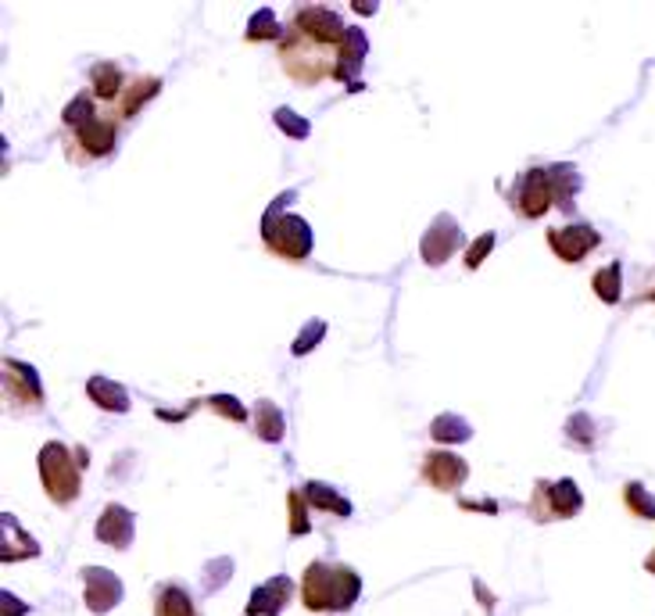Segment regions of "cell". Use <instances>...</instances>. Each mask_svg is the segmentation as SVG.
<instances>
[{"label":"cell","mask_w":655,"mask_h":616,"mask_svg":"<svg viewBox=\"0 0 655 616\" xmlns=\"http://www.w3.org/2000/svg\"><path fill=\"white\" fill-rule=\"evenodd\" d=\"M584 495L577 487V480L563 477V480H537L534 484V498H530V516L548 523V519H570L573 512H581Z\"/></svg>","instance_id":"8992f818"},{"label":"cell","mask_w":655,"mask_h":616,"mask_svg":"<svg viewBox=\"0 0 655 616\" xmlns=\"http://www.w3.org/2000/svg\"><path fill=\"white\" fill-rule=\"evenodd\" d=\"M602 244L598 230H591L588 222H573V226H558V230H548V247L563 258V261H581L588 258L595 247Z\"/></svg>","instance_id":"8fae6325"},{"label":"cell","mask_w":655,"mask_h":616,"mask_svg":"<svg viewBox=\"0 0 655 616\" xmlns=\"http://www.w3.org/2000/svg\"><path fill=\"white\" fill-rule=\"evenodd\" d=\"M294 598V581L291 577H272V581H265V584H258L254 591H251V598H247V616H279L287 609V602Z\"/></svg>","instance_id":"4fadbf2b"},{"label":"cell","mask_w":655,"mask_h":616,"mask_svg":"<svg viewBox=\"0 0 655 616\" xmlns=\"http://www.w3.org/2000/svg\"><path fill=\"white\" fill-rule=\"evenodd\" d=\"M365 51H369V40L358 26L347 29L344 43L337 47V75L340 82H358V72H362V61H365Z\"/></svg>","instance_id":"2e32d148"},{"label":"cell","mask_w":655,"mask_h":616,"mask_svg":"<svg viewBox=\"0 0 655 616\" xmlns=\"http://www.w3.org/2000/svg\"><path fill=\"white\" fill-rule=\"evenodd\" d=\"M623 502H627V509H630L634 516H641V519H655V495H651L644 484L630 480V484L623 487Z\"/></svg>","instance_id":"4316f807"},{"label":"cell","mask_w":655,"mask_h":616,"mask_svg":"<svg viewBox=\"0 0 655 616\" xmlns=\"http://www.w3.org/2000/svg\"><path fill=\"white\" fill-rule=\"evenodd\" d=\"M90 90H93V97L97 101H108V105H115L119 97H122V90H126V75H122V68L115 65V61H101V65H93L90 68Z\"/></svg>","instance_id":"ffe728a7"},{"label":"cell","mask_w":655,"mask_h":616,"mask_svg":"<svg viewBox=\"0 0 655 616\" xmlns=\"http://www.w3.org/2000/svg\"><path fill=\"white\" fill-rule=\"evenodd\" d=\"M305 505H308L305 491H291V495H287V509H291V534H298V538L312 531V523H308V516H305Z\"/></svg>","instance_id":"f1b7e54d"},{"label":"cell","mask_w":655,"mask_h":616,"mask_svg":"<svg viewBox=\"0 0 655 616\" xmlns=\"http://www.w3.org/2000/svg\"><path fill=\"white\" fill-rule=\"evenodd\" d=\"M465 477H470V466L465 459H458L455 452H426L423 456V480L437 491H455Z\"/></svg>","instance_id":"7c38bea8"},{"label":"cell","mask_w":655,"mask_h":616,"mask_svg":"<svg viewBox=\"0 0 655 616\" xmlns=\"http://www.w3.org/2000/svg\"><path fill=\"white\" fill-rule=\"evenodd\" d=\"M509 201H512L516 215H523V219H541V215L555 205L551 172H548V168H526L519 180H516Z\"/></svg>","instance_id":"ba28073f"},{"label":"cell","mask_w":655,"mask_h":616,"mask_svg":"<svg viewBox=\"0 0 655 616\" xmlns=\"http://www.w3.org/2000/svg\"><path fill=\"white\" fill-rule=\"evenodd\" d=\"M623 266L620 261H609L605 269H598L595 277H591V287H595V294L605 301V305H616L620 301V294H623Z\"/></svg>","instance_id":"484cf974"},{"label":"cell","mask_w":655,"mask_h":616,"mask_svg":"<svg viewBox=\"0 0 655 616\" xmlns=\"http://www.w3.org/2000/svg\"><path fill=\"white\" fill-rule=\"evenodd\" d=\"M154 616H201V609L194 605L191 591L175 581H165L154 591Z\"/></svg>","instance_id":"d6986e66"},{"label":"cell","mask_w":655,"mask_h":616,"mask_svg":"<svg viewBox=\"0 0 655 616\" xmlns=\"http://www.w3.org/2000/svg\"><path fill=\"white\" fill-rule=\"evenodd\" d=\"M644 570H648V573H655V552H651V556L644 559Z\"/></svg>","instance_id":"e575fe53"},{"label":"cell","mask_w":655,"mask_h":616,"mask_svg":"<svg viewBox=\"0 0 655 616\" xmlns=\"http://www.w3.org/2000/svg\"><path fill=\"white\" fill-rule=\"evenodd\" d=\"M430 433H433V441L455 445V441H470V437H473V426L465 423L462 416H455V412H444V416H437V419L430 423Z\"/></svg>","instance_id":"d4e9b609"},{"label":"cell","mask_w":655,"mask_h":616,"mask_svg":"<svg viewBox=\"0 0 655 616\" xmlns=\"http://www.w3.org/2000/svg\"><path fill=\"white\" fill-rule=\"evenodd\" d=\"M0 602H4V609H0V616H22V612L29 609V605H26V602H19L12 591H4V595H0Z\"/></svg>","instance_id":"836d02e7"},{"label":"cell","mask_w":655,"mask_h":616,"mask_svg":"<svg viewBox=\"0 0 655 616\" xmlns=\"http://www.w3.org/2000/svg\"><path fill=\"white\" fill-rule=\"evenodd\" d=\"M362 577L344 563H308L301 577V602L312 612H344L358 602Z\"/></svg>","instance_id":"6da1fadb"},{"label":"cell","mask_w":655,"mask_h":616,"mask_svg":"<svg viewBox=\"0 0 655 616\" xmlns=\"http://www.w3.org/2000/svg\"><path fill=\"white\" fill-rule=\"evenodd\" d=\"M254 430H258V437L261 441H269V445H276V441H284V433H287V423H284V412L276 409V402H269V398H261L258 405H254Z\"/></svg>","instance_id":"7402d4cb"},{"label":"cell","mask_w":655,"mask_h":616,"mask_svg":"<svg viewBox=\"0 0 655 616\" xmlns=\"http://www.w3.org/2000/svg\"><path fill=\"white\" fill-rule=\"evenodd\" d=\"M86 394L97 402L105 412H126V409H129V391H126L122 384L108 380V377H93V380L86 384Z\"/></svg>","instance_id":"44dd1931"},{"label":"cell","mask_w":655,"mask_h":616,"mask_svg":"<svg viewBox=\"0 0 655 616\" xmlns=\"http://www.w3.org/2000/svg\"><path fill=\"white\" fill-rule=\"evenodd\" d=\"M291 201V194H284L279 201H272V208L261 219V240L269 251H276L287 261H305L312 251V230L301 215H287L284 205Z\"/></svg>","instance_id":"277c9868"},{"label":"cell","mask_w":655,"mask_h":616,"mask_svg":"<svg viewBox=\"0 0 655 616\" xmlns=\"http://www.w3.org/2000/svg\"><path fill=\"white\" fill-rule=\"evenodd\" d=\"M40 480L43 491L54 505H72L82 491V466H86V452L82 448H68L61 441H47L40 448Z\"/></svg>","instance_id":"7a4b0ae2"},{"label":"cell","mask_w":655,"mask_h":616,"mask_svg":"<svg viewBox=\"0 0 655 616\" xmlns=\"http://www.w3.org/2000/svg\"><path fill=\"white\" fill-rule=\"evenodd\" d=\"M276 122H279V129H284L287 136H298V140H301V136H308V122H305V119H298L291 108H279V112H276Z\"/></svg>","instance_id":"4dcf8cb0"},{"label":"cell","mask_w":655,"mask_h":616,"mask_svg":"<svg viewBox=\"0 0 655 616\" xmlns=\"http://www.w3.org/2000/svg\"><path fill=\"white\" fill-rule=\"evenodd\" d=\"M158 90H161V79H158V75H140V79H133L126 90H122V97L115 101V108H112L115 119H119V122L133 119V115L144 108V101H151Z\"/></svg>","instance_id":"ac0fdd59"},{"label":"cell","mask_w":655,"mask_h":616,"mask_svg":"<svg viewBox=\"0 0 655 616\" xmlns=\"http://www.w3.org/2000/svg\"><path fill=\"white\" fill-rule=\"evenodd\" d=\"M491 247H495V233H484V237H477V240H473V247L465 251V266H470V269H477L480 261H484V254H487Z\"/></svg>","instance_id":"d6a6232c"},{"label":"cell","mask_w":655,"mask_h":616,"mask_svg":"<svg viewBox=\"0 0 655 616\" xmlns=\"http://www.w3.org/2000/svg\"><path fill=\"white\" fill-rule=\"evenodd\" d=\"M276 36H279L276 15H272L269 8H258V12L251 15V22H247V40L258 43V40H276Z\"/></svg>","instance_id":"83f0119b"},{"label":"cell","mask_w":655,"mask_h":616,"mask_svg":"<svg viewBox=\"0 0 655 616\" xmlns=\"http://www.w3.org/2000/svg\"><path fill=\"white\" fill-rule=\"evenodd\" d=\"M326 333V323H319V319H312L305 330H301V337L294 340V355H305V351H312L316 347V340Z\"/></svg>","instance_id":"1f68e13d"},{"label":"cell","mask_w":655,"mask_h":616,"mask_svg":"<svg viewBox=\"0 0 655 616\" xmlns=\"http://www.w3.org/2000/svg\"><path fill=\"white\" fill-rule=\"evenodd\" d=\"M82 584H86V595H82L86 598V609L97 612V616L112 612L122 602V595H126L122 581L112 570H105V566H86L82 570Z\"/></svg>","instance_id":"30bf717a"},{"label":"cell","mask_w":655,"mask_h":616,"mask_svg":"<svg viewBox=\"0 0 655 616\" xmlns=\"http://www.w3.org/2000/svg\"><path fill=\"white\" fill-rule=\"evenodd\" d=\"M644 298H648V301H655V291H648V294H644Z\"/></svg>","instance_id":"d590c367"},{"label":"cell","mask_w":655,"mask_h":616,"mask_svg":"<svg viewBox=\"0 0 655 616\" xmlns=\"http://www.w3.org/2000/svg\"><path fill=\"white\" fill-rule=\"evenodd\" d=\"M119 126H122V122L115 119L112 108H108V112H97L93 119H86L82 126L68 129L65 154H68L75 165H90V161H97V158L112 154V151H115V140H119Z\"/></svg>","instance_id":"5b68a950"},{"label":"cell","mask_w":655,"mask_h":616,"mask_svg":"<svg viewBox=\"0 0 655 616\" xmlns=\"http://www.w3.org/2000/svg\"><path fill=\"white\" fill-rule=\"evenodd\" d=\"M305 498L312 509H323V512H333V516H351V502L337 495V487L330 484H319V480H308L305 484Z\"/></svg>","instance_id":"cb8c5ba5"},{"label":"cell","mask_w":655,"mask_h":616,"mask_svg":"<svg viewBox=\"0 0 655 616\" xmlns=\"http://www.w3.org/2000/svg\"><path fill=\"white\" fill-rule=\"evenodd\" d=\"M4 402L15 416L43 409V384H40V373L29 363L4 359Z\"/></svg>","instance_id":"52a82bcc"},{"label":"cell","mask_w":655,"mask_h":616,"mask_svg":"<svg viewBox=\"0 0 655 616\" xmlns=\"http://www.w3.org/2000/svg\"><path fill=\"white\" fill-rule=\"evenodd\" d=\"M291 26H294L301 36H308V40H316V43H323V47H340L344 36H347V29H351V26H344V19H340L333 8H323V4H305V8H298V12L291 15Z\"/></svg>","instance_id":"9c48e42d"},{"label":"cell","mask_w":655,"mask_h":616,"mask_svg":"<svg viewBox=\"0 0 655 616\" xmlns=\"http://www.w3.org/2000/svg\"><path fill=\"white\" fill-rule=\"evenodd\" d=\"M279 65L294 82L316 86L319 79L337 75V47H323L308 36H301L294 26H287L284 43H279Z\"/></svg>","instance_id":"3957f363"},{"label":"cell","mask_w":655,"mask_h":616,"mask_svg":"<svg viewBox=\"0 0 655 616\" xmlns=\"http://www.w3.org/2000/svg\"><path fill=\"white\" fill-rule=\"evenodd\" d=\"M551 187H555V208H573V198L581 191V172L573 165H551Z\"/></svg>","instance_id":"603a6c76"},{"label":"cell","mask_w":655,"mask_h":616,"mask_svg":"<svg viewBox=\"0 0 655 616\" xmlns=\"http://www.w3.org/2000/svg\"><path fill=\"white\" fill-rule=\"evenodd\" d=\"M208 409H212V412H219V416H226V419H233V423L247 419L244 405H240L237 398H230V394H212V398H208Z\"/></svg>","instance_id":"f546056e"},{"label":"cell","mask_w":655,"mask_h":616,"mask_svg":"<svg viewBox=\"0 0 655 616\" xmlns=\"http://www.w3.org/2000/svg\"><path fill=\"white\" fill-rule=\"evenodd\" d=\"M462 233H458V222L451 215H437L423 237V258L430 261V266H441V261H448V254L458 247Z\"/></svg>","instance_id":"9a60e30c"},{"label":"cell","mask_w":655,"mask_h":616,"mask_svg":"<svg viewBox=\"0 0 655 616\" xmlns=\"http://www.w3.org/2000/svg\"><path fill=\"white\" fill-rule=\"evenodd\" d=\"M0 531H4V549H0V559H4V563H19V559H29V556H40L36 538H29L22 531L19 516L0 512Z\"/></svg>","instance_id":"e0dca14e"},{"label":"cell","mask_w":655,"mask_h":616,"mask_svg":"<svg viewBox=\"0 0 655 616\" xmlns=\"http://www.w3.org/2000/svg\"><path fill=\"white\" fill-rule=\"evenodd\" d=\"M133 534H136V516L119 502L105 505V512L97 519V542H105L108 549H129Z\"/></svg>","instance_id":"5bb4252c"}]
</instances>
